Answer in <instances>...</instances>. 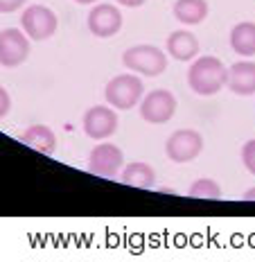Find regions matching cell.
I'll list each match as a JSON object with an SVG mask.
<instances>
[{"instance_id": "cell-3", "label": "cell", "mask_w": 255, "mask_h": 262, "mask_svg": "<svg viewBox=\"0 0 255 262\" xmlns=\"http://www.w3.org/2000/svg\"><path fill=\"white\" fill-rule=\"evenodd\" d=\"M122 63L129 70H135L147 77H158L167 68V57L156 46H133L122 54Z\"/></svg>"}, {"instance_id": "cell-14", "label": "cell", "mask_w": 255, "mask_h": 262, "mask_svg": "<svg viewBox=\"0 0 255 262\" xmlns=\"http://www.w3.org/2000/svg\"><path fill=\"white\" fill-rule=\"evenodd\" d=\"M120 181L124 185H131V188L149 190V188H154V183H156V172L151 165H147V163L135 161V163H129V165L122 170Z\"/></svg>"}, {"instance_id": "cell-2", "label": "cell", "mask_w": 255, "mask_h": 262, "mask_svg": "<svg viewBox=\"0 0 255 262\" xmlns=\"http://www.w3.org/2000/svg\"><path fill=\"white\" fill-rule=\"evenodd\" d=\"M143 93H145V86H143V81H140V77L127 73V75H118V77H113L108 81L104 89V97L113 108L129 111V108H133L135 104H140Z\"/></svg>"}, {"instance_id": "cell-10", "label": "cell", "mask_w": 255, "mask_h": 262, "mask_svg": "<svg viewBox=\"0 0 255 262\" xmlns=\"http://www.w3.org/2000/svg\"><path fill=\"white\" fill-rule=\"evenodd\" d=\"M122 27V14L113 5H97L88 14V30L100 39L115 36Z\"/></svg>"}, {"instance_id": "cell-17", "label": "cell", "mask_w": 255, "mask_h": 262, "mask_svg": "<svg viewBox=\"0 0 255 262\" xmlns=\"http://www.w3.org/2000/svg\"><path fill=\"white\" fill-rule=\"evenodd\" d=\"M188 194L192 199H221V188L213 179H197L190 185Z\"/></svg>"}, {"instance_id": "cell-12", "label": "cell", "mask_w": 255, "mask_h": 262, "mask_svg": "<svg viewBox=\"0 0 255 262\" xmlns=\"http://www.w3.org/2000/svg\"><path fill=\"white\" fill-rule=\"evenodd\" d=\"M167 52L178 61H192L199 54V39L188 30L172 32L167 36Z\"/></svg>"}, {"instance_id": "cell-18", "label": "cell", "mask_w": 255, "mask_h": 262, "mask_svg": "<svg viewBox=\"0 0 255 262\" xmlns=\"http://www.w3.org/2000/svg\"><path fill=\"white\" fill-rule=\"evenodd\" d=\"M242 163L251 174H255V138L244 143L242 147Z\"/></svg>"}, {"instance_id": "cell-21", "label": "cell", "mask_w": 255, "mask_h": 262, "mask_svg": "<svg viewBox=\"0 0 255 262\" xmlns=\"http://www.w3.org/2000/svg\"><path fill=\"white\" fill-rule=\"evenodd\" d=\"M120 5H124V7H140V5H145L147 0H118Z\"/></svg>"}, {"instance_id": "cell-6", "label": "cell", "mask_w": 255, "mask_h": 262, "mask_svg": "<svg viewBox=\"0 0 255 262\" xmlns=\"http://www.w3.org/2000/svg\"><path fill=\"white\" fill-rule=\"evenodd\" d=\"M176 111V97L170 91L156 89L140 100V116L151 124L170 122Z\"/></svg>"}, {"instance_id": "cell-8", "label": "cell", "mask_w": 255, "mask_h": 262, "mask_svg": "<svg viewBox=\"0 0 255 262\" xmlns=\"http://www.w3.org/2000/svg\"><path fill=\"white\" fill-rule=\"evenodd\" d=\"M30 54V36L25 32L7 27L0 32V63L5 68H16Z\"/></svg>"}, {"instance_id": "cell-23", "label": "cell", "mask_w": 255, "mask_h": 262, "mask_svg": "<svg viewBox=\"0 0 255 262\" xmlns=\"http://www.w3.org/2000/svg\"><path fill=\"white\" fill-rule=\"evenodd\" d=\"M75 3H79V5H90V3H95V0H75Z\"/></svg>"}, {"instance_id": "cell-7", "label": "cell", "mask_w": 255, "mask_h": 262, "mask_svg": "<svg viewBox=\"0 0 255 262\" xmlns=\"http://www.w3.org/2000/svg\"><path fill=\"white\" fill-rule=\"evenodd\" d=\"M122 165H124V154L120 147L113 143H100L97 147H93V151L88 156V172L104 179L120 174Z\"/></svg>"}, {"instance_id": "cell-19", "label": "cell", "mask_w": 255, "mask_h": 262, "mask_svg": "<svg viewBox=\"0 0 255 262\" xmlns=\"http://www.w3.org/2000/svg\"><path fill=\"white\" fill-rule=\"evenodd\" d=\"M23 5L25 0H0V14H12L23 7Z\"/></svg>"}, {"instance_id": "cell-1", "label": "cell", "mask_w": 255, "mask_h": 262, "mask_svg": "<svg viewBox=\"0 0 255 262\" xmlns=\"http://www.w3.org/2000/svg\"><path fill=\"white\" fill-rule=\"evenodd\" d=\"M228 81V68L217 57H201L197 59L188 70V84L190 89L199 95H215L226 86Z\"/></svg>"}, {"instance_id": "cell-22", "label": "cell", "mask_w": 255, "mask_h": 262, "mask_svg": "<svg viewBox=\"0 0 255 262\" xmlns=\"http://www.w3.org/2000/svg\"><path fill=\"white\" fill-rule=\"evenodd\" d=\"M242 201H255V188H248L246 192L242 194Z\"/></svg>"}, {"instance_id": "cell-20", "label": "cell", "mask_w": 255, "mask_h": 262, "mask_svg": "<svg viewBox=\"0 0 255 262\" xmlns=\"http://www.w3.org/2000/svg\"><path fill=\"white\" fill-rule=\"evenodd\" d=\"M9 108H12V97H9V93L0 86V118H5L9 113Z\"/></svg>"}, {"instance_id": "cell-15", "label": "cell", "mask_w": 255, "mask_h": 262, "mask_svg": "<svg viewBox=\"0 0 255 262\" xmlns=\"http://www.w3.org/2000/svg\"><path fill=\"white\" fill-rule=\"evenodd\" d=\"M230 48L242 57H255V23H237L230 30Z\"/></svg>"}, {"instance_id": "cell-4", "label": "cell", "mask_w": 255, "mask_h": 262, "mask_svg": "<svg viewBox=\"0 0 255 262\" xmlns=\"http://www.w3.org/2000/svg\"><path fill=\"white\" fill-rule=\"evenodd\" d=\"M203 149V138L194 129H178L167 138L165 154L174 163H190L194 161Z\"/></svg>"}, {"instance_id": "cell-9", "label": "cell", "mask_w": 255, "mask_h": 262, "mask_svg": "<svg viewBox=\"0 0 255 262\" xmlns=\"http://www.w3.org/2000/svg\"><path fill=\"white\" fill-rule=\"evenodd\" d=\"M115 129H118V116L111 106L97 104V106H90L84 113V131L90 138H97V140L108 138V136L115 134Z\"/></svg>"}, {"instance_id": "cell-16", "label": "cell", "mask_w": 255, "mask_h": 262, "mask_svg": "<svg viewBox=\"0 0 255 262\" xmlns=\"http://www.w3.org/2000/svg\"><path fill=\"white\" fill-rule=\"evenodd\" d=\"M174 16L183 25H199L208 16V3L205 0H176Z\"/></svg>"}, {"instance_id": "cell-5", "label": "cell", "mask_w": 255, "mask_h": 262, "mask_svg": "<svg viewBox=\"0 0 255 262\" xmlns=\"http://www.w3.org/2000/svg\"><path fill=\"white\" fill-rule=\"evenodd\" d=\"M23 32L34 41H45L57 32V14L43 5H30L20 16Z\"/></svg>"}, {"instance_id": "cell-13", "label": "cell", "mask_w": 255, "mask_h": 262, "mask_svg": "<svg viewBox=\"0 0 255 262\" xmlns=\"http://www.w3.org/2000/svg\"><path fill=\"white\" fill-rule=\"evenodd\" d=\"M20 140L27 147H32V149L41 151V154H54V149H57V136L45 124H32V127H27L23 131V136H20Z\"/></svg>"}, {"instance_id": "cell-11", "label": "cell", "mask_w": 255, "mask_h": 262, "mask_svg": "<svg viewBox=\"0 0 255 262\" xmlns=\"http://www.w3.org/2000/svg\"><path fill=\"white\" fill-rule=\"evenodd\" d=\"M226 86L235 95H253L255 93V63L237 61L228 68V81Z\"/></svg>"}]
</instances>
